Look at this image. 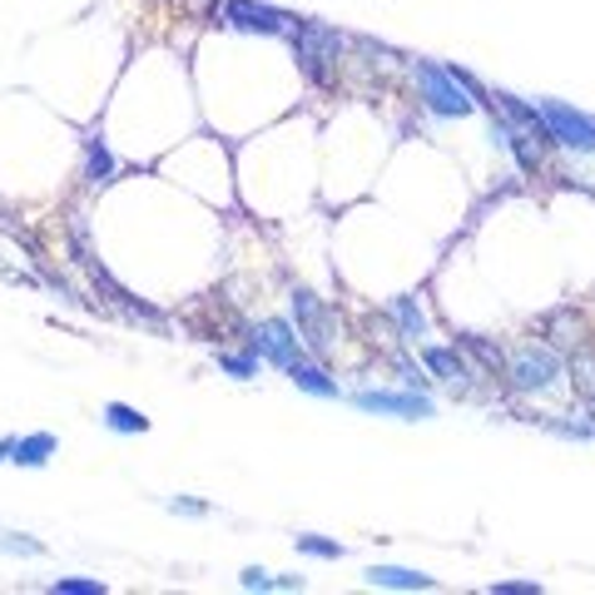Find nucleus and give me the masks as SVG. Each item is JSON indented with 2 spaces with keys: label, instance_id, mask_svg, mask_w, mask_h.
I'll return each instance as SVG.
<instances>
[{
  "label": "nucleus",
  "instance_id": "7ed1b4c3",
  "mask_svg": "<svg viewBox=\"0 0 595 595\" xmlns=\"http://www.w3.org/2000/svg\"><path fill=\"white\" fill-rule=\"evenodd\" d=\"M536 115H542V130L551 144L575 150V154H595V119L591 115L561 105V99H536Z\"/></svg>",
  "mask_w": 595,
  "mask_h": 595
},
{
  "label": "nucleus",
  "instance_id": "6ab92c4d",
  "mask_svg": "<svg viewBox=\"0 0 595 595\" xmlns=\"http://www.w3.org/2000/svg\"><path fill=\"white\" fill-rule=\"evenodd\" d=\"M238 585H243V591H273V575L259 571V566H249V571L238 575Z\"/></svg>",
  "mask_w": 595,
  "mask_h": 595
},
{
  "label": "nucleus",
  "instance_id": "b1692460",
  "mask_svg": "<svg viewBox=\"0 0 595 595\" xmlns=\"http://www.w3.org/2000/svg\"><path fill=\"white\" fill-rule=\"evenodd\" d=\"M11 442H15V437H0V462H5V456H11Z\"/></svg>",
  "mask_w": 595,
  "mask_h": 595
},
{
  "label": "nucleus",
  "instance_id": "423d86ee",
  "mask_svg": "<svg viewBox=\"0 0 595 595\" xmlns=\"http://www.w3.org/2000/svg\"><path fill=\"white\" fill-rule=\"evenodd\" d=\"M218 21L234 25V31H249V35H293L288 15L273 11V5H259V0H224Z\"/></svg>",
  "mask_w": 595,
  "mask_h": 595
},
{
  "label": "nucleus",
  "instance_id": "4468645a",
  "mask_svg": "<svg viewBox=\"0 0 595 595\" xmlns=\"http://www.w3.org/2000/svg\"><path fill=\"white\" fill-rule=\"evenodd\" d=\"M105 423H109V432H119V437L150 432V417H144V412H134V407H124V402H109V407H105Z\"/></svg>",
  "mask_w": 595,
  "mask_h": 595
},
{
  "label": "nucleus",
  "instance_id": "f3484780",
  "mask_svg": "<svg viewBox=\"0 0 595 595\" xmlns=\"http://www.w3.org/2000/svg\"><path fill=\"white\" fill-rule=\"evenodd\" d=\"M218 362H224V372L228 378H238V382H249L253 372H259V357H243V353H224Z\"/></svg>",
  "mask_w": 595,
  "mask_h": 595
},
{
  "label": "nucleus",
  "instance_id": "412c9836",
  "mask_svg": "<svg viewBox=\"0 0 595 595\" xmlns=\"http://www.w3.org/2000/svg\"><path fill=\"white\" fill-rule=\"evenodd\" d=\"M169 511H174V516H209V507H204V501H194V497H174Z\"/></svg>",
  "mask_w": 595,
  "mask_h": 595
},
{
  "label": "nucleus",
  "instance_id": "20e7f679",
  "mask_svg": "<svg viewBox=\"0 0 595 595\" xmlns=\"http://www.w3.org/2000/svg\"><path fill=\"white\" fill-rule=\"evenodd\" d=\"M507 378L516 392H551L556 382H561V357H556V347H546V343H526V347L511 353Z\"/></svg>",
  "mask_w": 595,
  "mask_h": 595
},
{
  "label": "nucleus",
  "instance_id": "a211bd4d",
  "mask_svg": "<svg viewBox=\"0 0 595 595\" xmlns=\"http://www.w3.org/2000/svg\"><path fill=\"white\" fill-rule=\"evenodd\" d=\"M50 595H105V581H80V575H66V581H55Z\"/></svg>",
  "mask_w": 595,
  "mask_h": 595
},
{
  "label": "nucleus",
  "instance_id": "2eb2a0df",
  "mask_svg": "<svg viewBox=\"0 0 595 595\" xmlns=\"http://www.w3.org/2000/svg\"><path fill=\"white\" fill-rule=\"evenodd\" d=\"M109 174H115V159H109V150L99 140L85 144V179L90 185H109Z\"/></svg>",
  "mask_w": 595,
  "mask_h": 595
},
{
  "label": "nucleus",
  "instance_id": "0eeeda50",
  "mask_svg": "<svg viewBox=\"0 0 595 595\" xmlns=\"http://www.w3.org/2000/svg\"><path fill=\"white\" fill-rule=\"evenodd\" d=\"M293 318H298V337H304L308 347H313L318 357H328L333 353V343H337V333H333V313H328L323 304H318L313 293H293Z\"/></svg>",
  "mask_w": 595,
  "mask_h": 595
},
{
  "label": "nucleus",
  "instance_id": "9d476101",
  "mask_svg": "<svg viewBox=\"0 0 595 595\" xmlns=\"http://www.w3.org/2000/svg\"><path fill=\"white\" fill-rule=\"evenodd\" d=\"M368 585H378V591H432L437 581L423 571H402V566H372Z\"/></svg>",
  "mask_w": 595,
  "mask_h": 595
},
{
  "label": "nucleus",
  "instance_id": "1a4fd4ad",
  "mask_svg": "<svg viewBox=\"0 0 595 595\" xmlns=\"http://www.w3.org/2000/svg\"><path fill=\"white\" fill-rule=\"evenodd\" d=\"M427 372H437V382L452 388L456 397H466V392L476 388V372L466 368V357L456 353V347H427Z\"/></svg>",
  "mask_w": 595,
  "mask_h": 595
},
{
  "label": "nucleus",
  "instance_id": "f03ea898",
  "mask_svg": "<svg viewBox=\"0 0 595 595\" xmlns=\"http://www.w3.org/2000/svg\"><path fill=\"white\" fill-rule=\"evenodd\" d=\"M293 50H298V70L308 75V85H328L337 66V50H343V35L308 21L293 31Z\"/></svg>",
  "mask_w": 595,
  "mask_h": 595
},
{
  "label": "nucleus",
  "instance_id": "4be33fe9",
  "mask_svg": "<svg viewBox=\"0 0 595 595\" xmlns=\"http://www.w3.org/2000/svg\"><path fill=\"white\" fill-rule=\"evenodd\" d=\"M0 551H21V556H40V542H25V536H0Z\"/></svg>",
  "mask_w": 595,
  "mask_h": 595
},
{
  "label": "nucleus",
  "instance_id": "9b49d317",
  "mask_svg": "<svg viewBox=\"0 0 595 595\" xmlns=\"http://www.w3.org/2000/svg\"><path fill=\"white\" fill-rule=\"evenodd\" d=\"M293 378V388H304V392H313V397H337V382L328 378L323 368H313V362H304V357H298V362H288V368H283Z\"/></svg>",
  "mask_w": 595,
  "mask_h": 595
},
{
  "label": "nucleus",
  "instance_id": "dca6fc26",
  "mask_svg": "<svg viewBox=\"0 0 595 595\" xmlns=\"http://www.w3.org/2000/svg\"><path fill=\"white\" fill-rule=\"evenodd\" d=\"M298 551L318 556V561H343V546L328 542V536H298Z\"/></svg>",
  "mask_w": 595,
  "mask_h": 595
},
{
  "label": "nucleus",
  "instance_id": "f257e3e1",
  "mask_svg": "<svg viewBox=\"0 0 595 595\" xmlns=\"http://www.w3.org/2000/svg\"><path fill=\"white\" fill-rule=\"evenodd\" d=\"M412 80H417V95H423V105L432 109V115L462 119V115H472V109H476V95L462 85L456 66H432V60H417V66H412Z\"/></svg>",
  "mask_w": 595,
  "mask_h": 595
},
{
  "label": "nucleus",
  "instance_id": "aec40b11",
  "mask_svg": "<svg viewBox=\"0 0 595 595\" xmlns=\"http://www.w3.org/2000/svg\"><path fill=\"white\" fill-rule=\"evenodd\" d=\"M491 595H542V585L536 581H501V585H491Z\"/></svg>",
  "mask_w": 595,
  "mask_h": 595
},
{
  "label": "nucleus",
  "instance_id": "f8f14e48",
  "mask_svg": "<svg viewBox=\"0 0 595 595\" xmlns=\"http://www.w3.org/2000/svg\"><path fill=\"white\" fill-rule=\"evenodd\" d=\"M55 452V437L50 432H35V437H15L11 442V462L15 466H45Z\"/></svg>",
  "mask_w": 595,
  "mask_h": 595
},
{
  "label": "nucleus",
  "instance_id": "39448f33",
  "mask_svg": "<svg viewBox=\"0 0 595 595\" xmlns=\"http://www.w3.org/2000/svg\"><path fill=\"white\" fill-rule=\"evenodd\" d=\"M353 402L362 412H382V417H402V423H423V417H432V397L417 392V388H407V392L362 388V392H353Z\"/></svg>",
  "mask_w": 595,
  "mask_h": 595
},
{
  "label": "nucleus",
  "instance_id": "ddd939ff",
  "mask_svg": "<svg viewBox=\"0 0 595 595\" xmlns=\"http://www.w3.org/2000/svg\"><path fill=\"white\" fill-rule=\"evenodd\" d=\"M392 318H397L402 337H427V313H423V298H412V293H402V298H392Z\"/></svg>",
  "mask_w": 595,
  "mask_h": 595
},
{
  "label": "nucleus",
  "instance_id": "5701e85b",
  "mask_svg": "<svg viewBox=\"0 0 595 595\" xmlns=\"http://www.w3.org/2000/svg\"><path fill=\"white\" fill-rule=\"evenodd\" d=\"M397 372H402V382H407V388H423V372H417V368H412V357H397Z\"/></svg>",
  "mask_w": 595,
  "mask_h": 595
},
{
  "label": "nucleus",
  "instance_id": "6e6552de",
  "mask_svg": "<svg viewBox=\"0 0 595 595\" xmlns=\"http://www.w3.org/2000/svg\"><path fill=\"white\" fill-rule=\"evenodd\" d=\"M249 347H253V357L273 362V368H288V362H298V337H293V328L283 323V318H269V323L253 328Z\"/></svg>",
  "mask_w": 595,
  "mask_h": 595
}]
</instances>
